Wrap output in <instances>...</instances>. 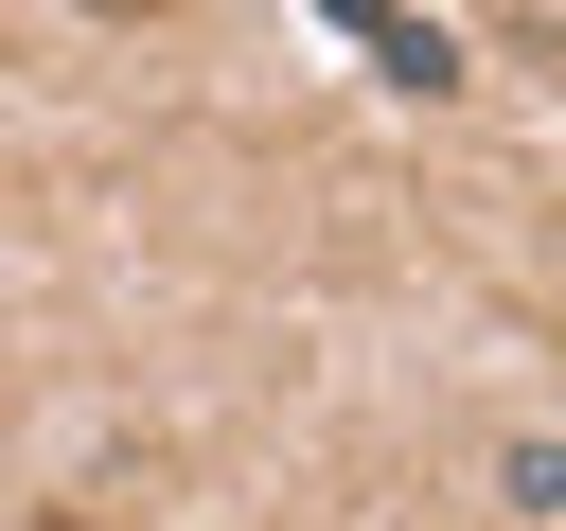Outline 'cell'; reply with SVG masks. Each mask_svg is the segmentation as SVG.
Here are the masks:
<instances>
[{
    "mask_svg": "<svg viewBox=\"0 0 566 531\" xmlns=\"http://www.w3.org/2000/svg\"><path fill=\"white\" fill-rule=\"evenodd\" d=\"M371 53H389V88H460V35H442V18H389Z\"/></svg>",
    "mask_w": 566,
    "mask_h": 531,
    "instance_id": "6da1fadb",
    "label": "cell"
}]
</instances>
